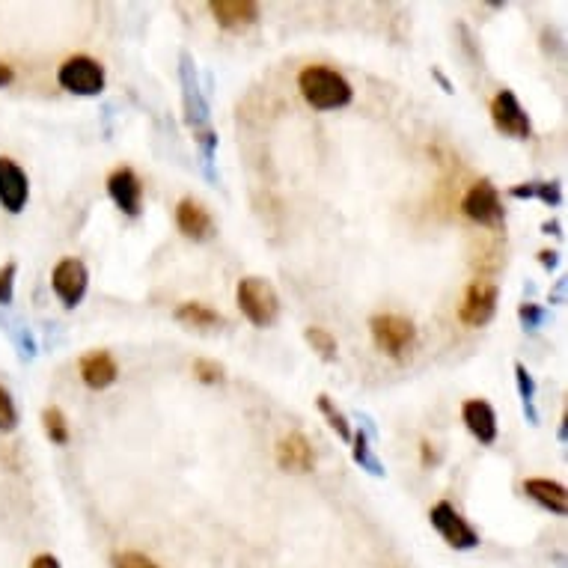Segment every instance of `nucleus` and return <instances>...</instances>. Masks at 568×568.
Wrapping results in <instances>:
<instances>
[{"mask_svg":"<svg viewBox=\"0 0 568 568\" xmlns=\"http://www.w3.org/2000/svg\"><path fill=\"white\" fill-rule=\"evenodd\" d=\"M42 429H45L48 441L57 444V447H66L69 438H72V432H69V420H66V414H63L57 405H48V408L42 411Z\"/></svg>","mask_w":568,"mask_h":568,"instance_id":"nucleus-22","label":"nucleus"},{"mask_svg":"<svg viewBox=\"0 0 568 568\" xmlns=\"http://www.w3.org/2000/svg\"><path fill=\"white\" fill-rule=\"evenodd\" d=\"M491 122H494L497 131L515 137V140H527L533 134L530 116L521 108V102H518V96L512 90H500L491 99Z\"/></svg>","mask_w":568,"mask_h":568,"instance_id":"nucleus-9","label":"nucleus"},{"mask_svg":"<svg viewBox=\"0 0 568 568\" xmlns=\"http://www.w3.org/2000/svg\"><path fill=\"white\" fill-rule=\"evenodd\" d=\"M563 298H566V280H560V283H557V289H554L551 301H554V304H563Z\"/></svg>","mask_w":568,"mask_h":568,"instance_id":"nucleus-37","label":"nucleus"},{"mask_svg":"<svg viewBox=\"0 0 568 568\" xmlns=\"http://www.w3.org/2000/svg\"><path fill=\"white\" fill-rule=\"evenodd\" d=\"M298 90L304 102L316 111H340L354 99L351 84L337 69H328V66H307L298 75Z\"/></svg>","mask_w":568,"mask_h":568,"instance_id":"nucleus-1","label":"nucleus"},{"mask_svg":"<svg viewBox=\"0 0 568 568\" xmlns=\"http://www.w3.org/2000/svg\"><path fill=\"white\" fill-rule=\"evenodd\" d=\"M515 381H518V393L524 402H533L536 399V378L530 375V369L524 363H515Z\"/></svg>","mask_w":568,"mask_h":568,"instance_id":"nucleus-30","label":"nucleus"},{"mask_svg":"<svg viewBox=\"0 0 568 568\" xmlns=\"http://www.w3.org/2000/svg\"><path fill=\"white\" fill-rule=\"evenodd\" d=\"M18 426V408L12 402V393L0 384V432H12Z\"/></svg>","mask_w":568,"mask_h":568,"instance_id":"nucleus-27","label":"nucleus"},{"mask_svg":"<svg viewBox=\"0 0 568 568\" xmlns=\"http://www.w3.org/2000/svg\"><path fill=\"white\" fill-rule=\"evenodd\" d=\"M111 566L114 568H158L146 554H137V551H116L111 557Z\"/></svg>","mask_w":568,"mask_h":568,"instance_id":"nucleus-29","label":"nucleus"},{"mask_svg":"<svg viewBox=\"0 0 568 568\" xmlns=\"http://www.w3.org/2000/svg\"><path fill=\"white\" fill-rule=\"evenodd\" d=\"M30 197V182L27 173L6 155H0V206L9 215H18L27 206Z\"/></svg>","mask_w":568,"mask_h":568,"instance_id":"nucleus-12","label":"nucleus"},{"mask_svg":"<svg viewBox=\"0 0 568 568\" xmlns=\"http://www.w3.org/2000/svg\"><path fill=\"white\" fill-rule=\"evenodd\" d=\"M12 81H15V72H12V66L0 63V87H9Z\"/></svg>","mask_w":568,"mask_h":568,"instance_id":"nucleus-35","label":"nucleus"},{"mask_svg":"<svg viewBox=\"0 0 568 568\" xmlns=\"http://www.w3.org/2000/svg\"><path fill=\"white\" fill-rule=\"evenodd\" d=\"M316 405H319V411H322V417L328 420V426L340 435L342 441H351V426H348V420H345V414H342L340 408L334 405V399L328 396V393H322L319 399H316Z\"/></svg>","mask_w":568,"mask_h":568,"instance_id":"nucleus-24","label":"nucleus"},{"mask_svg":"<svg viewBox=\"0 0 568 568\" xmlns=\"http://www.w3.org/2000/svg\"><path fill=\"white\" fill-rule=\"evenodd\" d=\"M509 197L515 200H542L545 206L557 209L563 203V185L560 182H524L509 188Z\"/></svg>","mask_w":568,"mask_h":568,"instance_id":"nucleus-19","label":"nucleus"},{"mask_svg":"<svg viewBox=\"0 0 568 568\" xmlns=\"http://www.w3.org/2000/svg\"><path fill=\"white\" fill-rule=\"evenodd\" d=\"M274 455H277L280 470H289V473H310L316 467V450L301 432H289L286 438H280Z\"/></svg>","mask_w":568,"mask_h":568,"instance_id":"nucleus-15","label":"nucleus"},{"mask_svg":"<svg viewBox=\"0 0 568 568\" xmlns=\"http://www.w3.org/2000/svg\"><path fill=\"white\" fill-rule=\"evenodd\" d=\"M304 340L310 342V348L325 360V363H334L337 354H340V345H337V337L325 328H307L304 331Z\"/></svg>","mask_w":568,"mask_h":568,"instance_id":"nucleus-23","label":"nucleus"},{"mask_svg":"<svg viewBox=\"0 0 568 568\" xmlns=\"http://www.w3.org/2000/svg\"><path fill=\"white\" fill-rule=\"evenodd\" d=\"M524 494L530 500H536L542 509L554 512V515H566L568 512V491L566 485L551 482V479H527L524 482Z\"/></svg>","mask_w":568,"mask_h":568,"instance_id":"nucleus-18","label":"nucleus"},{"mask_svg":"<svg viewBox=\"0 0 568 568\" xmlns=\"http://www.w3.org/2000/svg\"><path fill=\"white\" fill-rule=\"evenodd\" d=\"M461 212L464 218H470L473 224L488 229H497L506 224V209L500 203V194L497 188L488 182V179H479L461 200Z\"/></svg>","mask_w":568,"mask_h":568,"instance_id":"nucleus-5","label":"nucleus"},{"mask_svg":"<svg viewBox=\"0 0 568 568\" xmlns=\"http://www.w3.org/2000/svg\"><path fill=\"white\" fill-rule=\"evenodd\" d=\"M108 194L116 203V209L128 218H137L143 209V182L131 167H116L108 176Z\"/></svg>","mask_w":568,"mask_h":568,"instance_id":"nucleus-11","label":"nucleus"},{"mask_svg":"<svg viewBox=\"0 0 568 568\" xmlns=\"http://www.w3.org/2000/svg\"><path fill=\"white\" fill-rule=\"evenodd\" d=\"M57 81L75 96H99L105 90V66L87 54H75L57 69Z\"/></svg>","mask_w":568,"mask_h":568,"instance_id":"nucleus-4","label":"nucleus"},{"mask_svg":"<svg viewBox=\"0 0 568 568\" xmlns=\"http://www.w3.org/2000/svg\"><path fill=\"white\" fill-rule=\"evenodd\" d=\"M429 521L444 536V542L455 551H473L479 545V533L467 524V518H461V512L455 509L450 500L435 503L432 512H429Z\"/></svg>","mask_w":568,"mask_h":568,"instance_id":"nucleus-7","label":"nucleus"},{"mask_svg":"<svg viewBox=\"0 0 568 568\" xmlns=\"http://www.w3.org/2000/svg\"><path fill=\"white\" fill-rule=\"evenodd\" d=\"M173 316H176V322H182V325H188V328H218V325H224V316H221L218 310L200 304V301H185V304H179Z\"/></svg>","mask_w":568,"mask_h":568,"instance_id":"nucleus-20","label":"nucleus"},{"mask_svg":"<svg viewBox=\"0 0 568 568\" xmlns=\"http://www.w3.org/2000/svg\"><path fill=\"white\" fill-rule=\"evenodd\" d=\"M518 319H521V325L527 328V331H536V328H542L548 319H551V313L545 310V307H539V304H521L518 307Z\"/></svg>","mask_w":568,"mask_h":568,"instance_id":"nucleus-26","label":"nucleus"},{"mask_svg":"<svg viewBox=\"0 0 568 568\" xmlns=\"http://www.w3.org/2000/svg\"><path fill=\"white\" fill-rule=\"evenodd\" d=\"M179 63H182L179 78H182V99H185V122L194 131H203V128H209V102L197 84V69H194V60L188 51H182Z\"/></svg>","mask_w":568,"mask_h":568,"instance_id":"nucleus-10","label":"nucleus"},{"mask_svg":"<svg viewBox=\"0 0 568 568\" xmlns=\"http://www.w3.org/2000/svg\"><path fill=\"white\" fill-rule=\"evenodd\" d=\"M87 286H90V271H87V265L81 259L66 256V259H60L54 265V271H51V289H54V295L60 298V304L66 310H75L84 301Z\"/></svg>","mask_w":568,"mask_h":568,"instance_id":"nucleus-6","label":"nucleus"},{"mask_svg":"<svg viewBox=\"0 0 568 568\" xmlns=\"http://www.w3.org/2000/svg\"><path fill=\"white\" fill-rule=\"evenodd\" d=\"M176 227L191 241H209L215 235V218L209 215V209L200 200L185 197L176 206Z\"/></svg>","mask_w":568,"mask_h":568,"instance_id":"nucleus-14","label":"nucleus"},{"mask_svg":"<svg viewBox=\"0 0 568 568\" xmlns=\"http://www.w3.org/2000/svg\"><path fill=\"white\" fill-rule=\"evenodd\" d=\"M209 12L224 30H244L259 18V3L256 0H212Z\"/></svg>","mask_w":568,"mask_h":568,"instance_id":"nucleus-17","label":"nucleus"},{"mask_svg":"<svg viewBox=\"0 0 568 568\" xmlns=\"http://www.w3.org/2000/svg\"><path fill=\"white\" fill-rule=\"evenodd\" d=\"M542 229H545V232H548V235H563V232H560V224H557V221H548V224H542Z\"/></svg>","mask_w":568,"mask_h":568,"instance_id":"nucleus-38","label":"nucleus"},{"mask_svg":"<svg viewBox=\"0 0 568 568\" xmlns=\"http://www.w3.org/2000/svg\"><path fill=\"white\" fill-rule=\"evenodd\" d=\"M30 568H60V560L51 557V554H39V557L30 563Z\"/></svg>","mask_w":568,"mask_h":568,"instance_id":"nucleus-33","label":"nucleus"},{"mask_svg":"<svg viewBox=\"0 0 568 568\" xmlns=\"http://www.w3.org/2000/svg\"><path fill=\"white\" fill-rule=\"evenodd\" d=\"M191 372H194V378H197L200 384H224V381H227L224 363H218V360H212V357H197V360L191 363Z\"/></svg>","mask_w":568,"mask_h":568,"instance_id":"nucleus-25","label":"nucleus"},{"mask_svg":"<svg viewBox=\"0 0 568 568\" xmlns=\"http://www.w3.org/2000/svg\"><path fill=\"white\" fill-rule=\"evenodd\" d=\"M369 334H372L375 345L387 357H396V360H402L414 348V342H417L414 322L405 319V316H399V313H378V316H372L369 319Z\"/></svg>","mask_w":568,"mask_h":568,"instance_id":"nucleus-3","label":"nucleus"},{"mask_svg":"<svg viewBox=\"0 0 568 568\" xmlns=\"http://www.w3.org/2000/svg\"><path fill=\"white\" fill-rule=\"evenodd\" d=\"M15 274H18V265H15V262H6V265H0V307L12 304V292H15Z\"/></svg>","mask_w":568,"mask_h":568,"instance_id":"nucleus-28","label":"nucleus"},{"mask_svg":"<svg viewBox=\"0 0 568 568\" xmlns=\"http://www.w3.org/2000/svg\"><path fill=\"white\" fill-rule=\"evenodd\" d=\"M351 455H354V461L360 464V470H366L369 476H375V479H384V476H387L384 464L378 461V455L372 453L369 438H366L363 432L351 435Z\"/></svg>","mask_w":568,"mask_h":568,"instance_id":"nucleus-21","label":"nucleus"},{"mask_svg":"<svg viewBox=\"0 0 568 568\" xmlns=\"http://www.w3.org/2000/svg\"><path fill=\"white\" fill-rule=\"evenodd\" d=\"M461 420H464L467 432L479 444H494L497 441V414L485 399H467L461 405Z\"/></svg>","mask_w":568,"mask_h":568,"instance_id":"nucleus-16","label":"nucleus"},{"mask_svg":"<svg viewBox=\"0 0 568 568\" xmlns=\"http://www.w3.org/2000/svg\"><path fill=\"white\" fill-rule=\"evenodd\" d=\"M78 369H81V381H84L90 390H108L111 384H116V378H119V363H116L114 354L105 351V348L87 351V354L81 357Z\"/></svg>","mask_w":568,"mask_h":568,"instance_id":"nucleus-13","label":"nucleus"},{"mask_svg":"<svg viewBox=\"0 0 568 568\" xmlns=\"http://www.w3.org/2000/svg\"><path fill=\"white\" fill-rule=\"evenodd\" d=\"M12 342H15L21 360H33V357H36V340H33V334H30L27 328L12 331Z\"/></svg>","mask_w":568,"mask_h":568,"instance_id":"nucleus-31","label":"nucleus"},{"mask_svg":"<svg viewBox=\"0 0 568 568\" xmlns=\"http://www.w3.org/2000/svg\"><path fill=\"white\" fill-rule=\"evenodd\" d=\"M420 450H423V464H426V467H429V464H438V453H435V447H432L429 441H423Z\"/></svg>","mask_w":568,"mask_h":568,"instance_id":"nucleus-34","label":"nucleus"},{"mask_svg":"<svg viewBox=\"0 0 568 568\" xmlns=\"http://www.w3.org/2000/svg\"><path fill=\"white\" fill-rule=\"evenodd\" d=\"M497 283L491 280H473L467 289H464V298L458 304V319L467 325V328H482L494 319L497 313Z\"/></svg>","mask_w":568,"mask_h":568,"instance_id":"nucleus-8","label":"nucleus"},{"mask_svg":"<svg viewBox=\"0 0 568 568\" xmlns=\"http://www.w3.org/2000/svg\"><path fill=\"white\" fill-rule=\"evenodd\" d=\"M432 78H435V81H438V84L444 87V93H453V84H450V81L444 78V72H441V69H432Z\"/></svg>","mask_w":568,"mask_h":568,"instance_id":"nucleus-36","label":"nucleus"},{"mask_svg":"<svg viewBox=\"0 0 568 568\" xmlns=\"http://www.w3.org/2000/svg\"><path fill=\"white\" fill-rule=\"evenodd\" d=\"M539 265L548 268V271H554L560 265V253L557 250H539Z\"/></svg>","mask_w":568,"mask_h":568,"instance_id":"nucleus-32","label":"nucleus"},{"mask_svg":"<svg viewBox=\"0 0 568 568\" xmlns=\"http://www.w3.org/2000/svg\"><path fill=\"white\" fill-rule=\"evenodd\" d=\"M235 301L244 319L256 328H271L280 316V295L262 277H244L235 289Z\"/></svg>","mask_w":568,"mask_h":568,"instance_id":"nucleus-2","label":"nucleus"}]
</instances>
